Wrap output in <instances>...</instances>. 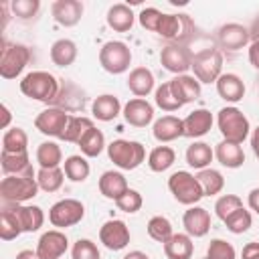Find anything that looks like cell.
I'll return each instance as SVG.
<instances>
[{"mask_svg": "<svg viewBox=\"0 0 259 259\" xmlns=\"http://www.w3.org/2000/svg\"><path fill=\"white\" fill-rule=\"evenodd\" d=\"M18 87H20L22 95H26V97H30L34 101H42V103L53 105V101L59 95L61 83L49 71H32V73H26L22 77Z\"/></svg>", "mask_w": 259, "mask_h": 259, "instance_id": "1", "label": "cell"}, {"mask_svg": "<svg viewBox=\"0 0 259 259\" xmlns=\"http://www.w3.org/2000/svg\"><path fill=\"white\" fill-rule=\"evenodd\" d=\"M38 182L36 174L26 176V174H12L4 176L0 182V198L4 204H24L26 200L34 198L38 194Z\"/></svg>", "mask_w": 259, "mask_h": 259, "instance_id": "2", "label": "cell"}, {"mask_svg": "<svg viewBox=\"0 0 259 259\" xmlns=\"http://www.w3.org/2000/svg\"><path fill=\"white\" fill-rule=\"evenodd\" d=\"M217 125H219L223 140L233 142V144H243L251 134L247 115L235 105H227L217 113Z\"/></svg>", "mask_w": 259, "mask_h": 259, "instance_id": "3", "label": "cell"}, {"mask_svg": "<svg viewBox=\"0 0 259 259\" xmlns=\"http://www.w3.org/2000/svg\"><path fill=\"white\" fill-rule=\"evenodd\" d=\"M107 156L121 170H136L146 160V148L136 140H113L107 144Z\"/></svg>", "mask_w": 259, "mask_h": 259, "instance_id": "4", "label": "cell"}, {"mask_svg": "<svg viewBox=\"0 0 259 259\" xmlns=\"http://www.w3.org/2000/svg\"><path fill=\"white\" fill-rule=\"evenodd\" d=\"M28 61H30V49L26 45L8 42L6 38L2 40V49H0V75H2V79H6V81L16 79L24 71Z\"/></svg>", "mask_w": 259, "mask_h": 259, "instance_id": "5", "label": "cell"}, {"mask_svg": "<svg viewBox=\"0 0 259 259\" xmlns=\"http://www.w3.org/2000/svg\"><path fill=\"white\" fill-rule=\"evenodd\" d=\"M168 190H170V194L174 196L176 202L186 204V206H194L204 196L202 188L198 184V178L194 174H190L188 170H178V172L170 174Z\"/></svg>", "mask_w": 259, "mask_h": 259, "instance_id": "6", "label": "cell"}, {"mask_svg": "<svg viewBox=\"0 0 259 259\" xmlns=\"http://www.w3.org/2000/svg\"><path fill=\"white\" fill-rule=\"evenodd\" d=\"M99 65L111 75H121L132 65V51L121 40H107L99 49Z\"/></svg>", "mask_w": 259, "mask_h": 259, "instance_id": "7", "label": "cell"}, {"mask_svg": "<svg viewBox=\"0 0 259 259\" xmlns=\"http://www.w3.org/2000/svg\"><path fill=\"white\" fill-rule=\"evenodd\" d=\"M85 217V204L77 198H63L57 200L49 208V223L57 229H69L81 223Z\"/></svg>", "mask_w": 259, "mask_h": 259, "instance_id": "8", "label": "cell"}, {"mask_svg": "<svg viewBox=\"0 0 259 259\" xmlns=\"http://www.w3.org/2000/svg\"><path fill=\"white\" fill-rule=\"evenodd\" d=\"M192 73L202 83H217V79L223 75V53L219 49H210L206 53H200L192 59Z\"/></svg>", "mask_w": 259, "mask_h": 259, "instance_id": "9", "label": "cell"}, {"mask_svg": "<svg viewBox=\"0 0 259 259\" xmlns=\"http://www.w3.org/2000/svg\"><path fill=\"white\" fill-rule=\"evenodd\" d=\"M214 42L219 47V51H227V53H237L241 49H245L247 45H251V36H249V28L239 24V22H227L217 30Z\"/></svg>", "mask_w": 259, "mask_h": 259, "instance_id": "10", "label": "cell"}, {"mask_svg": "<svg viewBox=\"0 0 259 259\" xmlns=\"http://www.w3.org/2000/svg\"><path fill=\"white\" fill-rule=\"evenodd\" d=\"M69 113L61 107H55V105H49L47 109H42L36 117H34V127L42 134V136H49V138H61L65 127H67V121H69Z\"/></svg>", "mask_w": 259, "mask_h": 259, "instance_id": "11", "label": "cell"}, {"mask_svg": "<svg viewBox=\"0 0 259 259\" xmlns=\"http://www.w3.org/2000/svg\"><path fill=\"white\" fill-rule=\"evenodd\" d=\"M160 63L166 71L174 75H186V71L192 67V57L184 45L168 42L160 51Z\"/></svg>", "mask_w": 259, "mask_h": 259, "instance_id": "12", "label": "cell"}, {"mask_svg": "<svg viewBox=\"0 0 259 259\" xmlns=\"http://www.w3.org/2000/svg\"><path fill=\"white\" fill-rule=\"evenodd\" d=\"M130 229L123 221L119 219H109L101 225L99 229V241L103 243L105 249L109 251H121L130 245Z\"/></svg>", "mask_w": 259, "mask_h": 259, "instance_id": "13", "label": "cell"}, {"mask_svg": "<svg viewBox=\"0 0 259 259\" xmlns=\"http://www.w3.org/2000/svg\"><path fill=\"white\" fill-rule=\"evenodd\" d=\"M69 249V239L61 229H51L40 235L36 243V253L40 259H61Z\"/></svg>", "mask_w": 259, "mask_h": 259, "instance_id": "14", "label": "cell"}, {"mask_svg": "<svg viewBox=\"0 0 259 259\" xmlns=\"http://www.w3.org/2000/svg\"><path fill=\"white\" fill-rule=\"evenodd\" d=\"M123 119L134 127H146L154 119V105L142 97H134L123 105Z\"/></svg>", "mask_w": 259, "mask_h": 259, "instance_id": "15", "label": "cell"}, {"mask_svg": "<svg viewBox=\"0 0 259 259\" xmlns=\"http://www.w3.org/2000/svg\"><path fill=\"white\" fill-rule=\"evenodd\" d=\"M83 10H85L83 2H79V0H55L51 4V14H53L55 22L61 26H67V28L79 24Z\"/></svg>", "mask_w": 259, "mask_h": 259, "instance_id": "16", "label": "cell"}, {"mask_svg": "<svg viewBox=\"0 0 259 259\" xmlns=\"http://www.w3.org/2000/svg\"><path fill=\"white\" fill-rule=\"evenodd\" d=\"M14 212L22 233H34L45 225V212L36 204H6Z\"/></svg>", "mask_w": 259, "mask_h": 259, "instance_id": "17", "label": "cell"}, {"mask_svg": "<svg viewBox=\"0 0 259 259\" xmlns=\"http://www.w3.org/2000/svg\"><path fill=\"white\" fill-rule=\"evenodd\" d=\"M182 225H184L186 235L200 239L210 231V212L202 206H196V204L188 206V210L182 217Z\"/></svg>", "mask_w": 259, "mask_h": 259, "instance_id": "18", "label": "cell"}, {"mask_svg": "<svg viewBox=\"0 0 259 259\" xmlns=\"http://www.w3.org/2000/svg\"><path fill=\"white\" fill-rule=\"evenodd\" d=\"M170 87L174 97L180 101V105L192 103L200 97V81L194 75H176L174 79H170Z\"/></svg>", "mask_w": 259, "mask_h": 259, "instance_id": "19", "label": "cell"}, {"mask_svg": "<svg viewBox=\"0 0 259 259\" xmlns=\"http://www.w3.org/2000/svg\"><path fill=\"white\" fill-rule=\"evenodd\" d=\"M55 107H61L65 109L67 113L71 111H81L85 107V91L81 87H77L75 83H61V89H59V95L57 99L53 101Z\"/></svg>", "mask_w": 259, "mask_h": 259, "instance_id": "20", "label": "cell"}, {"mask_svg": "<svg viewBox=\"0 0 259 259\" xmlns=\"http://www.w3.org/2000/svg\"><path fill=\"white\" fill-rule=\"evenodd\" d=\"M182 123H184V136L186 138H202V136H206L208 132H210V127H212V123H214V119H212V113L208 111V109H194V111H190L184 119H182Z\"/></svg>", "mask_w": 259, "mask_h": 259, "instance_id": "21", "label": "cell"}, {"mask_svg": "<svg viewBox=\"0 0 259 259\" xmlns=\"http://www.w3.org/2000/svg\"><path fill=\"white\" fill-rule=\"evenodd\" d=\"M217 93L227 103H237L245 97V83L237 73H223L217 79Z\"/></svg>", "mask_w": 259, "mask_h": 259, "instance_id": "22", "label": "cell"}, {"mask_svg": "<svg viewBox=\"0 0 259 259\" xmlns=\"http://www.w3.org/2000/svg\"><path fill=\"white\" fill-rule=\"evenodd\" d=\"M152 134L160 144H168L184 136V123L176 115H162L160 119L154 121Z\"/></svg>", "mask_w": 259, "mask_h": 259, "instance_id": "23", "label": "cell"}, {"mask_svg": "<svg viewBox=\"0 0 259 259\" xmlns=\"http://www.w3.org/2000/svg\"><path fill=\"white\" fill-rule=\"evenodd\" d=\"M97 186H99V192L105 198H109V200H117L121 194H125L130 190L125 176L121 172H117V170L103 172L101 178H99V182H97Z\"/></svg>", "mask_w": 259, "mask_h": 259, "instance_id": "24", "label": "cell"}, {"mask_svg": "<svg viewBox=\"0 0 259 259\" xmlns=\"http://www.w3.org/2000/svg\"><path fill=\"white\" fill-rule=\"evenodd\" d=\"M121 111H123V107H121L119 99L111 93H103V95L95 97L91 103V113L97 121H113Z\"/></svg>", "mask_w": 259, "mask_h": 259, "instance_id": "25", "label": "cell"}, {"mask_svg": "<svg viewBox=\"0 0 259 259\" xmlns=\"http://www.w3.org/2000/svg\"><path fill=\"white\" fill-rule=\"evenodd\" d=\"M154 73L148 67H136L130 71L127 75V89L136 95V97H148L154 91Z\"/></svg>", "mask_w": 259, "mask_h": 259, "instance_id": "26", "label": "cell"}, {"mask_svg": "<svg viewBox=\"0 0 259 259\" xmlns=\"http://www.w3.org/2000/svg\"><path fill=\"white\" fill-rule=\"evenodd\" d=\"M105 20H107V26L113 28L115 32H127V30H132V26L136 22V14L127 4L117 2V4L109 6Z\"/></svg>", "mask_w": 259, "mask_h": 259, "instance_id": "27", "label": "cell"}, {"mask_svg": "<svg viewBox=\"0 0 259 259\" xmlns=\"http://www.w3.org/2000/svg\"><path fill=\"white\" fill-rule=\"evenodd\" d=\"M214 158L219 160L221 166L225 168H241L245 164V152L241 148V144H233V142H219L214 146Z\"/></svg>", "mask_w": 259, "mask_h": 259, "instance_id": "28", "label": "cell"}, {"mask_svg": "<svg viewBox=\"0 0 259 259\" xmlns=\"http://www.w3.org/2000/svg\"><path fill=\"white\" fill-rule=\"evenodd\" d=\"M192 253H194V243L192 237L186 233H174L164 243V255L168 259H190Z\"/></svg>", "mask_w": 259, "mask_h": 259, "instance_id": "29", "label": "cell"}, {"mask_svg": "<svg viewBox=\"0 0 259 259\" xmlns=\"http://www.w3.org/2000/svg\"><path fill=\"white\" fill-rule=\"evenodd\" d=\"M0 166L4 176H12V174H26V176H34L36 172L32 170L28 152L26 154H0Z\"/></svg>", "mask_w": 259, "mask_h": 259, "instance_id": "30", "label": "cell"}, {"mask_svg": "<svg viewBox=\"0 0 259 259\" xmlns=\"http://www.w3.org/2000/svg\"><path fill=\"white\" fill-rule=\"evenodd\" d=\"M212 158H214V150L206 142H192L186 148V164L194 170L210 168Z\"/></svg>", "mask_w": 259, "mask_h": 259, "instance_id": "31", "label": "cell"}, {"mask_svg": "<svg viewBox=\"0 0 259 259\" xmlns=\"http://www.w3.org/2000/svg\"><path fill=\"white\" fill-rule=\"evenodd\" d=\"M77 45L71 38H59L51 45V61L57 67H71L77 59Z\"/></svg>", "mask_w": 259, "mask_h": 259, "instance_id": "32", "label": "cell"}, {"mask_svg": "<svg viewBox=\"0 0 259 259\" xmlns=\"http://www.w3.org/2000/svg\"><path fill=\"white\" fill-rule=\"evenodd\" d=\"M28 136L22 127L14 125L4 132L2 136V152L6 154H26L28 152Z\"/></svg>", "mask_w": 259, "mask_h": 259, "instance_id": "33", "label": "cell"}, {"mask_svg": "<svg viewBox=\"0 0 259 259\" xmlns=\"http://www.w3.org/2000/svg\"><path fill=\"white\" fill-rule=\"evenodd\" d=\"M63 170H65V176L71 180V182H85L89 178V172H91V166L87 162L85 156L81 154H73L69 158H65L63 162Z\"/></svg>", "mask_w": 259, "mask_h": 259, "instance_id": "34", "label": "cell"}, {"mask_svg": "<svg viewBox=\"0 0 259 259\" xmlns=\"http://www.w3.org/2000/svg\"><path fill=\"white\" fill-rule=\"evenodd\" d=\"M77 146L81 148V154H83L85 158H95V156H99V154L103 152V148H107V146H105V136H103V132L97 130L95 125L85 132V136L79 140Z\"/></svg>", "mask_w": 259, "mask_h": 259, "instance_id": "35", "label": "cell"}, {"mask_svg": "<svg viewBox=\"0 0 259 259\" xmlns=\"http://www.w3.org/2000/svg\"><path fill=\"white\" fill-rule=\"evenodd\" d=\"M95 123L91 117H85V115H71L69 121H67V127L61 136V140L69 142V144H79V140L85 136L87 130H91Z\"/></svg>", "mask_w": 259, "mask_h": 259, "instance_id": "36", "label": "cell"}, {"mask_svg": "<svg viewBox=\"0 0 259 259\" xmlns=\"http://www.w3.org/2000/svg\"><path fill=\"white\" fill-rule=\"evenodd\" d=\"M36 162L40 168H59L63 162V152L57 142H42L36 148Z\"/></svg>", "mask_w": 259, "mask_h": 259, "instance_id": "37", "label": "cell"}, {"mask_svg": "<svg viewBox=\"0 0 259 259\" xmlns=\"http://www.w3.org/2000/svg\"><path fill=\"white\" fill-rule=\"evenodd\" d=\"M196 178H198V184H200L204 196H217V194L223 192V188H225V178H223V174H221L219 170H214V168L198 170Z\"/></svg>", "mask_w": 259, "mask_h": 259, "instance_id": "38", "label": "cell"}, {"mask_svg": "<svg viewBox=\"0 0 259 259\" xmlns=\"http://www.w3.org/2000/svg\"><path fill=\"white\" fill-rule=\"evenodd\" d=\"M176 162V152L170 146H156L148 154V168L152 172H166Z\"/></svg>", "mask_w": 259, "mask_h": 259, "instance_id": "39", "label": "cell"}, {"mask_svg": "<svg viewBox=\"0 0 259 259\" xmlns=\"http://www.w3.org/2000/svg\"><path fill=\"white\" fill-rule=\"evenodd\" d=\"M38 188L45 192H57L65 182V170L63 168H40L36 172Z\"/></svg>", "mask_w": 259, "mask_h": 259, "instance_id": "40", "label": "cell"}, {"mask_svg": "<svg viewBox=\"0 0 259 259\" xmlns=\"http://www.w3.org/2000/svg\"><path fill=\"white\" fill-rule=\"evenodd\" d=\"M148 235H150V239H154L156 243H166L172 235H174V231H172V223L166 219V217H162V214H156V217H152L150 221H148Z\"/></svg>", "mask_w": 259, "mask_h": 259, "instance_id": "41", "label": "cell"}, {"mask_svg": "<svg viewBox=\"0 0 259 259\" xmlns=\"http://www.w3.org/2000/svg\"><path fill=\"white\" fill-rule=\"evenodd\" d=\"M223 223H225V227H227L233 235H243V233H247V231L251 229L253 217H251V212L243 206V208H237L233 214H229Z\"/></svg>", "mask_w": 259, "mask_h": 259, "instance_id": "42", "label": "cell"}, {"mask_svg": "<svg viewBox=\"0 0 259 259\" xmlns=\"http://www.w3.org/2000/svg\"><path fill=\"white\" fill-rule=\"evenodd\" d=\"M22 233V229H20V225H18V221H16V217H14V212L10 210V206H2V210H0V239L2 241H12V239H16L18 235Z\"/></svg>", "mask_w": 259, "mask_h": 259, "instance_id": "43", "label": "cell"}, {"mask_svg": "<svg viewBox=\"0 0 259 259\" xmlns=\"http://www.w3.org/2000/svg\"><path fill=\"white\" fill-rule=\"evenodd\" d=\"M154 101H156V105H158L162 111H176V109L182 107L180 101H178V99L174 97V93H172L170 81H166V83H162L160 87H156V91H154Z\"/></svg>", "mask_w": 259, "mask_h": 259, "instance_id": "44", "label": "cell"}, {"mask_svg": "<svg viewBox=\"0 0 259 259\" xmlns=\"http://www.w3.org/2000/svg\"><path fill=\"white\" fill-rule=\"evenodd\" d=\"M237 208H243V200L237 196V194H223V196H219L217 198V202H214V214L221 219V221H225L229 214H233Z\"/></svg>", "mask_w": 259, "mask_h": 259, "instance_id": "45", "label": "cell"}, {"mask_svg": "<svg viewBox=\"0 0 259 259\" xmlns=\"http://www.w3.org/2000/svg\"><path fill=\"white\" fill-rule=\"evenodd\" d=\"M206 259H237V251L229 241L212 239L206 247Z\"/></svg>", "mask_w": 259, "mask_h": 259, "instance_id": "46", "label": "cell"}, {"mask_svg": "<svg viewBox=\"0 0 259 259\" xmlns=\"http://www.w3.org/2000/svg\"><path fill=\"white\" fill-rule=\"evenodd\" d=\"M71 259H101V253L91 239H77L71 247Z\"/></svg>", "mask_w": 259, "mask_h": 259, "instance_id": "47", "label": "cell"}, {"mask_svg": "<svg viewBox=\"0 0 259 259\" xmlns=\"http://www.w3.org/2000/svg\"><path fill=\"white\" fill-rule=\"evenodd\" d=\"M10 10L16 18L20 20H30L38 14L40 10V2L38 0H12L10 2Z\"/></svg>", "mask_w": 259, "mask_h": 259, "instance_id": "48", "label": "cell"}, {"mask_svg": "<svg viewBox=\"0 0 259 259\" xmlns=\"http://www.w3.org/2000/svg\"><path fill=\"white\" fill-rule=\"evenodd\" d=\"M142 204H144V198H142V194H140L138 190H134V188H130L125 194H121V196L115 200V206H117L119 210L127 212V214L138 212V210L142 208Z\"/></svg>", "mask_w": 259, "mask_h": 259, "instance_id": "49", "label": "cell"}, {"mask_svg": "<svg viewBox=\"0 0 259 259\" xmlns=\"http://www.w3.org/2000/svg\"><path fill=\"white\" fill-rule=\"evenodd\" d=\"M160 18H162V12H160L158 8H154V6L142 8L140 14H138V20H140L142 28H146V30H150V32H156Z\"/></svg>", "mask_w": 259, "mask_h": 259, "instance_id": "50", "label": "cell"}, {"mask_svg": "<svg viewBox=\"0 0 259 259\" xmlns=\"http://www.w3.org/2000/svg\"><path fill=\"white\" fill-rule=\"evenodd\" d=\"M243 259H259V243L251 241L243 247V253H241Z\"/></svg>", "mask_w": 259, "mask_h": 259, "instance_id": "51", "label": "cell"}, {"mask_svg": "<svg viewBox=\"0 0 259 259\" xmlns=\"http://www.w3.org/2000/svg\"><path fill=\"white\" fill-rule=\"evenodd\" d=\"M249 63L259 71V40L249 45Z\"/></svg>", "mask_w": 259, "mask_h": 259, "instance_id": "52", "label": "cell"}, {"mask_svg": "<svg viewBox=\"0 0 259 259\" xmlns=\"http://www.w3.org/2000/svg\"><path fill=\"white\" fill-rule=\"evenodd\" d=\"M247 204H249V208H251L253 212L259 214V188H253V190L249 192V196H247Z\"/></svg>", "mask_w": 259, "mask_h": 259, "instance_id": "53", "label": "cell"}, {"mask_svg": "<svg viewBox=\"0 0 259 259\" xmlns=\"http://www.w3.org/2000/svg\"><path fill=\"white\" fill-rule=\"evenodd\" d=\"M251 148H253V154L259 158V125L251 132Z\"/></svg>", "mask_w": 259, "mask_h": 259, "instance_id": "54", "label": "cell"}, {"mask_svg": "<svg viewBox=\"0 0 259 259\" xmlns=\"http://www.w3.org/2000/svg\"><path fill=\"white\" fill-rule=\"evenodd\" d=\"M14 259H40V257H38V253L32 251V249H22V251L16 253Z\"/></svg>", "mask_w": 259, "mask_h": 259, "instance_id": "55", "label": "cell"}, {"mask_svg": "<svg viewBox=\"0 0 259 259\" xmlns=\"http://www.w3.org/2000/svg\"><path fill=\"white\" fill-rule=\"evenodd\" d=\"M249 36H251V42L259 40V16L251 22V26H249Z\"/></svg>", "mask_w": 259, "mask_h": 259, "instance_id": "56", "label": "cell"}, {"mask_svg": "<svg viewBox=\"0 0 259 259\" xmlns=\"http://www.w3.org/2000/svg\"><path fill=\"white\" fill-rule=\"evenodd\" d=\"M8 123H10V109H8V105H6V103H2V127L6 130V127H8Z\"/></svg>", "mask_w": 259, "mask_h": 259, "instance_id": "57", "label": "cell"}, {"mask_svg": "<svg viewBox=\"0 0 259 259\" xmlns=\"http://www.w3.org/2000/svg\"><path fill=\"white\" fill-rule=\"evenodd\" d=\"M121 259H150L144 251H130V253H125Z\"/></svg>", "mask_w": 259, "mask_h": 259, "instance_id": "58", "label": "cell"}]
</instances>
